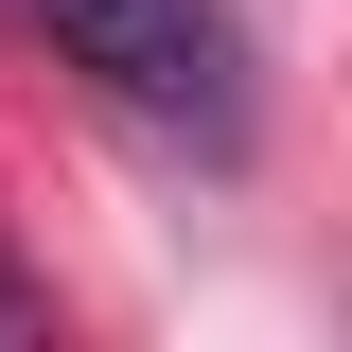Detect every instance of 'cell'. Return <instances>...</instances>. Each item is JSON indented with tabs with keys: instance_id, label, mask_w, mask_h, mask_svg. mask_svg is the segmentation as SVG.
Returning a JSON list of instances; mask_svg holds the SVG:
<instances>
[{
	"instance_id": "6da1fadb",
	"label": "cell",
	"mask_w": 352,
	"mask_h": 352,
	"mask_svg": "<svg viewBox=\"0 0 352 352\" xmlns=\"http://www.w3.org/2000/svg\"><path fill=\"white\" fill-rule=\"evenodd\" d=\"M53 53H71L88 88H124V106H159V124H229L247 106V36H229V0H36Z\"/></svg>"
},
{
	"instance_id": "7a4b0ae2",
	"label": "cell",
	"mask_w": 352,
	"mask_h": 352,
	"mask_svg": "<svg viewBox=\"0 0 352 352\" xmlns=\"http://www.w3.org/2000/svg\"><path fill=\"white\" fill-rule=\"evenodd\" d=\"M0 335H53V300H36V282H18V264H0Z\"/></svg>"
}]
</instances>
